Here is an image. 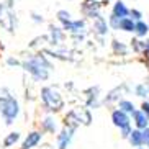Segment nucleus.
I'll return each instance as SVG.
<instances>
[{
  "label": "nucleus",
  "mask_w": 149,
  "mask_h": 149,
  "mask_svg": "<svg viewBox=\"0 0 149 149\" xmlns=\"http://www.w3.org/2000/svg\"><path fill=\"white\" fill-rule=\"evenodd\" d=\"M25 69L35 75V79L44 80L46 77H48L49 64L44 61L43 57H33V59H30V61L25 62Z\"/></svg>",
  "instance_id": "f257e3e1"
},
{
  "label": "nucleus",
  "mask_w": 149,
  "mask_h": 149,
  "mask_svg": "<svg viewBox=\"0 0 149 149\" xmlns=\"http://www.w3.org/2000/svg\"><path fill=\"white\" fill-rule=\"evenodd\" d=\"M0 113L3 115L7 125H10L15 120V116L18 115V103L15 102L13 97L7 95L2 98V95H0Z\"/></svg>",
  "instance_id": "f03ea898"
},
{
  "label": "nucleus",
  "mask_w": 149,
  "mask_h": 149,
  "mask_svg": "<svg viewBox=\"0 0 149 149\" xmlns=\"http://www.w3.org/2000/svg\"><path fill=\"white\" fill-rule=\"evenodd\" d=\"M41 97H43L44 105L48 107L49 110H61L62 108V98L59 97V93L56 90L46 87V88H43Z\"/></svg>",
  "instance_id": "7ed1b4c3"
},
{
  "label": "nucleus",
  "mask_w": 149,
  "mask_h": 149,
  "mask_svg": "<svg viewBox=\"0 0 149 149\" xmlns=\"http://www.w3.org/2000/svg\"><path fill=\"white\" fill-rule=\"evenodd\" d=\"M0 25L8 31H13L15 26V15L12 13L10 5L0 3Z\"/></svg>",
  "instance_id": "20e7f679"
},
{
  "label": "nucleus",
  "mask_w": 149,
  "mask_h": 149,
  "mask_svg": "<svg viewBox=\"0 0 149 149\" xmlns=\"http://www.w3.org/2000/svg\"><path fill=\"white\" fill-rule=\"evenodd\" d=\"M111 120H113L115 126H120V128L130 126V118H128L126 111H123V110H116V111H113Z\"/></svg>",
  "instance_id": "39448f33"
},
{
  "label": "nucleus",
  "mask_w": 149,
  "mask_h": 149,
  "mask_svg": "<svg viewBox=\"0 0 149 149\" xmlns=\"http://www.w3.org/2000/svg\"><path fill=\"white\" fill-rule=\"evenodd\" d=\"M40 139H41V134H40V133H31V134H28V138L25 139V143H23V149L35 148V146L40 143Z\"/></svg>",
  "instance_id": "423d86ee"
},
{
  "label": "nucleus",
  "mask_w": 149,
  "mask_h": 149,
  "mask_svg": "<svg viewBox=\"0 0 149 149\" xmlns=\"http://www.w3.org/2000/svg\"><path fill=\"white\" fill-rule=\"evenodd\" d=\"M131 13V12H130V10L126 8V7H125V3H123V2H116V3H115V7H113V15H116V17H120V18H125V17H128V15Z\"/></svg>",
  "instance_id": "0eeeda50"
},
{
  "label": "nucleus",
  "mask_w": 149,
  "mask_h": 149,
  "mask_svg": "<svg viewBox=\"0 0 149 149\" xmlns=\"http://www.w3.org/2000/svg\"><path fill=\"white\" fill-rule=\"evenodd\" d=\"M134 120H136V126L141 128V130H144L148 128V115L144 111H134Z\"/></svg>",
  "instance_id": "6e6552de"
},
{
  "label": "nucleus",
  "mask_w": 149,
  "mask_h": 149,
  "mask_svg": "<svg viewBox=\"0 0 149 149\" xmlns=\"http://www.w3.org/2000/svg\"><path fill=\"white\" fill-rule=\"evenodd\" d=\"M72 130H74V128H70L69 131L64 130V131L59 134V149H66L67 148V144H69V141H70V136H72V134H70Z\"/></svg>",
  "instance_id": "1a4fd4ad"
},
{
  "label": "nucleus",
  "mask_w": 149,
  "mask_h": 149,
  "mask_svg": "<svg viewBox=\"0 0 149 149\" xmlns=\"http://www.w3.org/2000/svg\"><path fill=\"white\" fill-rule=\"evenodd\" d=\"M130 141H131L133 146L139 148V146L144 143V139H143V131H133L131 134H130Z\"/></svg>",
  "instance_id": "9d476101"
},
{
  "label": "nucleus",
  "mask_w": 149,
  "mask_h": 149,
  "mask_svg": "<svg viewBox=\"0 0 149 149\" xmlns=\"http://www.w3.org/2000/svg\"><path fill=\"white\" fill-rule=\"evenodd\" d=\"M120 28L121 30H125V31H134V28H136V23H133V20L131 18H121L120 20Z\"/></svg>",
  "instance_id": "9b49d317"
},
{
  "label": "nucleus",
  "mask_w": 149,
  "mask_h": 149,
  "mask_svg": "<svg viewBox=\"0 0 149 149\" xmlns=\"http://www.w3.org/2000/svg\"><path fill=\"white\" fill-rule=\"evenodd\" d=\"M84 26V22L82 20H77V22H67V23H64V28L66 30H69V31H72V33H75V31H79L80 28Z\"/></svg>",
  "instance_id": "f8f14e48"
},
{
  "label": "nucleus",
  "mask_w": 149,
  "mask_h": 149,
  "mask_svg": "<svg viewBox=\"0 0 149 149\" xmlns=\"http://www.w3.org/2000/svg\"><path fill=\"white\" fill-rule=\"evenodd\" d=\"M134 31H136L139 36H144L146 33L149 31V25H146V23H143V22H138V23H136Z\"/></svg>",
  "instance_id": "ddd939ff"
},
{
  "label": "nucleus",
  "mask_w": 149,
  "mask_h": 149,
  "mask_svg": "<svg viewBox=\"0 0 149 149\" xmlns=\"http://www.w3.org/2000/svg\"><path fill=\"white\" fill-rule=\"evenodd\" d=\"M18 138H20V134L18 133H10L8 136H7V139H5V148H10V146L13 144V143H17L18 141Z\"/></svg>",
  "instance_id": "4468645a"
},
{
  "label": "nucleus",
  "mask_w": 149,
  "mask_h": 149,
  "mask_svg": "<svg viewBox=\"0 0 149 149\" xmlns=\"http://www.w3.org/2000/svg\"><path fill=\"white\" fill-rule=\"evenodd\" d=\"M95 28H97V31H98L100 35H105V33H107V23H105V20H103V18H98L97 23H95Z\"/></svg>",
  "instance_id": "2eb2a0df"
},
{
  "label": "nucleus",
  "mask_w": 149,
  "mask_h": 149,
  "mask_svg": "<svg viewBox=\"0 0 149 149\" xmlns=\"http://www.w3.org/2000/svg\"><path fill=\"white\" fill-rule=\"evenodd\" d=\"M120 108H121L123 111H131V113H134V105H133L131 102H128V100L120 102Z\"/></svg>",
  "instance_id": "dca6fc26"
},
{
  "label": "nucleus",
  "mask_w": 149,
  "mask_h": 149,
  "mask_svg": "<svg viewBox=\"0 0 149 149\" xmlns=\"http://www.w3.org/2000/svg\"><path fill=\"white\" fill-rule=\"evenodd\" d=\"M43 126L46 128L48 131H51V133H54V130H56V125H54V121H53L51 118H46V120H44Z\"/></svg>",
  "instance_id": "f3484780"
},
{
  "label": "nucleus",
  "mask_w": 149,
  "mask_h": 149,
  "mask_svg": "<svg viewBox=\"0 0 149 149\" xmlns=\"http://www.w3.org/2000/svg\"><path fill=\"white\" fill-rule=\"evenodd\" d=\"M69 17H70V15L67 13V12H64V10H61V12L57 13V18H59V20H61L62 23H67V22H69V20H70Z\"/></svg>",
  "instance_id": "a211bd4d"
},
{
  "label": "nucleus",
  "mask_w": 149,
  "mask_h": 149,
  "mask_svg": "<svg viewBox=\"0 0 149 149\" xmlns=\"http://www.w3.org/2000/svg\"><path fill=\"white\" fill-rule=\"evenodd\" d=\"M136 93L139 97H146L149 93V88H146L144 85H138V87H136Z\"/></svg>",
  "instance_id": "6ab92c4d"
},
{
  "label": "nucleus",
  "mask_w": 149,
  "mask_h": 149,
  "mask_svg": "<svg viewBox=\"0 0 149 149\" xmlns=\"http://www.w3.org/2000/svg\"><path fill=\"white\" fill-rule=\"evenodd\" d=\"M120 20H121L120 17H116V15H111V18H110L111 26H113V28H120Z\"/></svg>",
  "instance_id": "aec40b11"
},
{
  "label": "nucleus",
  "mask_w": 149,
  "mask_h": 149,
  "mask_svg": "<svg viewBox=\"0 0 149 149\" xmlns=\"http://www.w3.org/2000/svg\"><path fill=\"white\" fill-rule=\"evenodd\" d=\"M143 139H144V143H149V128L143 130Z\"/></svg>",
  "instance_id": "412c9836"
},
{
  "label": "nucleus",
  "mask_w": 149,
  "mask_h": 149,
  "mask_svg": "<svg viewBox=\"0 0 149 149\" xmlns=\"http://www.w3.org/2000/svg\"><path fill=\"white\" fill-rule=\"evenodd\" d=\"M131 17L134 18V20H139V18H141V12H138V10H131Z\"/></svg>",
  "instance_id": "4be33fe9"
},
{
  "label": "nucleus",
  "mask_w": 149,
  "mask_h": 149,
  "mask_svg": "<svg viewBox=\"0 0 149 149\" xmlns=\"http://www.w3.org/2000/svg\"><path fill=\"white\" fill-rule=\"evenodd\" d=\"M143 111L148 115V118H149V103H143Z\"/></svg>",
  "instance_id": "5701e85b"
},
{
  "label": "nucleus",
  "mask_w": 149,
  "mask_h": 149,
  "mask_svg": "<svg viewBox=\"0 0 149 149\" xmlns=\"http://www.w3.org/2000/svg\"><path fill=\"white\" fill-rule=\"evenodd\" d=\"M146 51H148V53H149V41H148V43H146Z\"/></svg>",
  "instance_id": "b1692460"
},
{
  "label": "nucleus",
  "mask_w": 149,
  "mask_h": 149,
  "mask_svg": "<svg viewBox=\"0 0 149 149\" xmlns=\"http://www.w3.org/2000/svg\"><path fill=\"white\" fill-rule=\"evenodd\" d=\"M148 146H149V143H148Z\"/></svg>",
  "instance_id": "393cba45"
}]
</instances>
